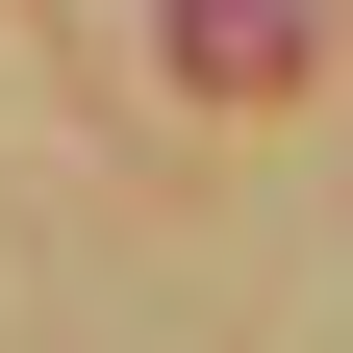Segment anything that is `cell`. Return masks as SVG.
<instances>
[{
  "instance_id": "1",
  "label": "cell",
  "mask_w": 353,
  "mask_h": 353,
  "mask_svg": "<svg viewBox=\"0 0 353 353\" xmlns=\"http://www.w3.org/2000/svg\"><path fill=\"white\" fill-rule=\"evenodd\" d=\"M176 76L202 101H303V0H176Z\"/></svg>"
}]
</instances>
